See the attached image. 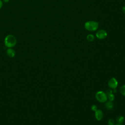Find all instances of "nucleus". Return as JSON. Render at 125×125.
<instances>
[{"label":"nucleus","instance_id":"f257e3e1","mask_svg":"<svg viewBox=\"0 0 125 125\" xmlns=\"http://www.w3.org/2000/svg\"><path fill=\"white\" fill-rule=\"evenodd\" d=\"M4 42L5 45L8 48H12L16 45L17 39L13 35L9 34L5 37Z\"/></svg>","mask_w":125,"mask_h":125},{"label":"nucleus","instance_id":"f03ea898","mask_svg":"<svg viewBox=\"0 0 125 125\" xmlns=\"http://www.w3.org/2000/svg\"><path fill=\"white\" fill-rule=\"evenodd\" d=\"M84 27L86 30L89 31H95L98 28L99 23L94 21H89L85 22Z\"/></svg>","mask_w":125,"mask_h":125},{"label":"nucleus","instance_id":"7ed1b4c3","mask_svg":"<svg viewBox=\"0 0 125 125\" xmlns=\"http://www.w3.org/2000/svg\"><path fill=\"white\" fill-rule=\"evenodd\" d=\"M96 100L100 103H105L107 101V97L105 92L103 91H99L95 94Z\"/></svg>","mask_w":125,"mask_h":125},{"label":"nucleus","instance_id":"20e7f679","mask_svg":"<svg viewBox=\"0 0 125 125\" xmlns=\"http://www.w3.org/2000/svg\"><path fill=\"white\" fill-rule=\"evenodd\" d=\"M107 36V32L104 29H100L96 33V37L100 40H104Z\"/></svg>","mask_w":125,"mask_h":125},{"label":"nucleus","instance_id":"39448f33","mask_svg":"<svg viewBox=\"0 0 125 125\" xmlns=\"http://www.w3.org/2000/svg\"><path fill=\"white\" fill-rule=\"evenodd\" d=\"M118 81L116 80V79H115V78H111L108 82V85L109 86V87L111 88V89H115L117 86H118Z\"/></svg>","mask_w":125,"mask_h":125},{"label":"nucleus","instance_id":"423d86ee","mask_svg":"<svg viewBox=\"0 0 125 125\" xmlns=\"http://www.w3.org/2000/svg\"><path fill=\"white\" fill-rule=\"evenodd\" d=\"M95 117L98 121H101L102 120L104 117L103 111L101 109H97L95 111Z\"/></svg>","mask_w":125,"mask_h":125},{"label":"nucleus","instance_id":"0eeeda50","mask_svg":"<svg viewBox=\"0 0 125 125\" xmlns=\"http://www.w3.org/2000/svg\"><path fill=\"white\" fill-rule=\"evenodd\" d=\"M112 92L113 91L112 90V89H108L106 90L105 93L109 101L111 102H112L115 98L114 95L112 93Z\"/></svg>","mask_w":125,"mask_h":125},{"label":"nucleus","instance_id":"6e6552de","mask_svg":"<svg viewBox=\"0 0 125 125\" xmlns=\"http://www.w3.org/2000/svg\"><path fill=\"white\" fill-rule=\"evenodd\" d=\"M6 54L9 57L12 58L15 56L16 52L15 50L12 48H8L6 50Z\"/></svg>","mask_w":125,"mask_h":125},{"label":"nucleus","instance_id":"1a4fd4ad","mask_svg":"<svg viewBox=\"0 0 125 125\" xmlns=\"http://www.w3.org/2000/svg\"><path fill=\"white\" fill-rule=\"evenodd\" d=\"M104 106H105V108L107 110H111L113 107V103H112V102L109 101L105 103Z\"/></svg>","mask_w":125,"mask_h":125},{"label":"nucleus","instance_id":"9d476101","mask_svg":"<svg viewBox=\"0 0 125 125\" xmlns=\"http://www.w3.org/2000/svg\"><path fill=\"white\" fill-rule=\"evenodd\" d=\"M95 39V36L91 34H88L86 36V40L89 42H93Z\"/></svg>","mask_w":125,"mask_h":125},{"label":"nucleus","instance_id":"9b49d317","mask_svg":"<svg viewBox=\"0 0 125 125\" xmlns=\"http://www.w3.org/2000/svg\"><path fill=\"white\" fill-rule=\"evenodd\" d=\"M116 121L117 124H122L124 121V117L123 116H119L117 119Z\"/></svg>","mask_w":125,"mask_h":125},{"label":"nucleus","instance_id":"f8f14e48","mask_svg":"<svg viewBox=\"0 0 125 125\" xmlns=\"http://www.w3.org/2000/svg\"><path fill=\"white\" fill-rule=\"evenodd\" d=\"M120 91L122 95L125 96V85H123L120 87Z\"/></svg>","mask_w":125,"mask_h":125},{"label":"nucleus","instance_id":"ddd939ff","mask_svg":"<svg viewBox=\"0 0 125 125\" xmlns=\"http://www.w3.org/2000/svg\"><path fill=\"white\" fill-rule=\"evenodd\" d=\"M108 125H115V122L112 119H109L108 120Z\"/></svg>","mask_w":125,"mask_h":125},{"label":"nucleus","instance_id":"4468645a","mask_svg":"<svg viewBox=\"0 0 125 125\" xmlns=\"http://www.w3.org/2000/svg\"><path fill=\"white\" fill-rule=\"evenodd\" d=\"M91 109L92 110H93V111H96V110H97V106L96 105L93 104V105H92L91 106Z\"/></svg>","mask_w":125,"mask_h":125},{"label":"nucleus","instance_id":"2eb2a0df","mask_svg":"<svg viewBox=\"0 0 125 125\" xmlns=\"http://www.w3.org/2000/svg\"><path fill=\"white\" fill-rule=\"evenodd\" d=\"M3 6V1H2V0H0V9L2 8Z\"/></svg>","mask_w":125,"mask_h":125},{"label":"nucleus","instance_id":"dca6fc26","mask_svg":"<svg viewBox=\"0 0 125 125\" xmlns=\"http://www.w3.org/2000/svg\"><path fill=\"white\" fill-rule=\"evenodd\" d=\"M122 10L123 13L124 14H125V6H124L122 7Z\"/></svg>","mask_w":125,"mask_h":125},{"label":"nucleus","instance_id":"f3484780","mask_svg":"<svg viewBox=\"0 0 125 125\" xmlns=\"http://www.w3.org/2000/svg\"><path fill=\"white\" fill-rule=\"evenodd\" d=\"M2 1H3V2H5V3H7L9 1V0H2Z\"/></svg>","mask_w":125,"mask_h":125},{"label":"nucleus","instance_id":"a211bd4d","mask_svg":"<svg viewBox=\"0 0 125 125\" xmlns=\"http://www.w3.org/2000/svg\"><path fill=\"white\" fill-rule=\"evenodd\" d=\"M113 92H114V93H116V92H117V90L116 89V88H115V89H113Z\"/></svg>","mask_w":125,"mask_h":125},{"label":"nucleus","instance_id":"6ab92c4d","mask_svg":"<svg viewBox=\"0 0 125 125\" xmlns=\"http://www.w3.org/2000/svg\"><path fill=\"white\" fill-rule=\"evenodd\" d=\"M115 125H123L122 124H116Z\"/></svg>","mask_w":125,"mask_h":125}]
</instances>
